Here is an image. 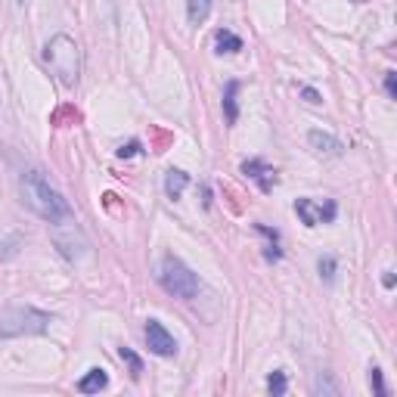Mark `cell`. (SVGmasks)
<instances>
[{
    "mask_svg": "<svg viewBox=\"0 0 397 397\" xmlns=\"http://www.w3.org/2000/svg\"><path fill=\"white\" fill-rule=\"evenodd\" d=\"M239 81H227V87H224V118H227V124H236L239 121Z\"/></svg>",
    "mask_w": 397,
    "mask_h": 397,
    "instance_id": "obj_11",
    "label": "cell"
},
{
    "mask_svg": "<svg viewBox=\"0 0 397 397\" xmlns=\"http://www.w3.org/2000/svg\"><path fill=\"white\" fill-rule=\"evenodd\" d=\"M50 323H53V317L31 308V304H10L0 314V335H6V339H16V335H44Z\"/></svg>",
    "mask_w": 397,
    "mask_h": 397,
    "instance_id": "obj_3",
    "label": "cell"
},
{
    "mask_svg": "<svg viewBox=\"0 0 397 397\" xmlns=\"http://www.w3.org/2000/svg\"><path fill=\"white\" fill-rule=\"evenodd\" d=\"M106 385H109V373L103 366H94V369H87V376L78 382V391L81 394H99Z\"/></svg>",
    "mask_w": 397,
    "mask_h": 397,
    "instance_id": "obj_10",
    "label": "cell"
},
{
    "mask_svg": "<svg viewBox=\"0 0 397 397\" xmlns=\"http://www.w3.org/2000/svg\"><path fill=\"white\" fill-rule=\"evenodd\" d=\"M118 357L128 363V369H131V376H134V379H140V373H143V360L137 357V354H134L131 348H118Z\"/></svg>",
    "mask_w": 397,
    "mask_h": 397,
    "instance_id": "obj_17",
    "label": "cell"
},
{
    "mask_svg": "<svg viewBox=\"0 0 397 397\" xmlns=\"http://www.w3.org/2000/svg\"><path fill=\"white\" fill-rule=\"evenodd\" d=\"M382 285H385V289H391V285H394V273H391V270H385V276H382Z\"/></svg>",
    "mask_w": 397,
    "mask_h": 397,
    "instance_id": "obj_22",
    "label": "cell"
},
{
    "mask_svg": "<svg viewBox=\"0 0 397 397\" xmlns=\"http://www.w3.org/2000/svg\"><path fill=\"white\" fill-rule=\"evenodd\" d=\"M308 143H310V149H314V152H320V156H335V158H339L344 152L342 140H335L332 134H326V131H310Z\"/></svg>",
    "mask_w": 397,
    "mask_h": 397,
    "instance_id": "obj_8",
    "label": "cell"
},
{
    "mask_svg": "<svg viewBox=\"0 0 397 397\" xmlns=\"http://www.w3.org/2000/svg\"><path fill=\"white\" fill-rule=\"evenodd\" d=\"M369 388H373V394L376 397H385V382H382V369L379 366H369Z\"/></svg>",
    "mask_w": 397,
    "mask_h": 397,
    "instance_id": "obj_18",
    "label": "cell"
},
{
    "mask_svg": "<svg viewBox=\"0 0 397 397\" xmlns=\"http://www.w3.org/2000/svg\"><path fill=\"white\" fill-rule=\"evenodd\" d=\"M301 97H304V99H308V103H310V106H320V103H323V97H320V94H317V90H314V87H301Z\"/></svg>",
    "mask_w": 397,
    "mask_h": 397,
    "instance_id": "obj_21",
    "label": "cell"
},
{
    "mask_svg": "<svg viewBox=\"0 0 397 397\" xmlns=\"http://www.w3.org/2000/svg\"><path fill=\"white\" fill-rule=\"evenodd\" d=\"M44 59L62 87H78L81 81V50L69 35H53L44 47Z\"/></svg>",
    "mask_w": 397,
    "mask_h": 397,
    "instance_id": "obj_2",
    "label": "cell"
},
{
    "mask_svg": "<svg viewBox=\"0 0 397 397\" xmlns=\"http://www.w3.org/2000/svg\"><path fill=\"white\" fill-rule=\"evenodd\" d=\"M214 47H217V53H239L242 38L236 35V31H230V28H217L214 31Z\"/></svg>",
    "mask_w": 397,
    "mask_h": 397,
    "instance_id": "obj_12",
    "label": "cell"
},
{
    "mask_svg": "<svg viewBox=\"0 0 397 397\" xmlns=\"http://www.w3.org/2000/svg\"><path fill=\"white\" fill-rule=\"evenodd\" d=\"M317 270H320V280L332 283V280H335V273H339V261H335L332 255H320Z\"/></svg>",
    "mask_w": 397,
    "mask_h": 397,
    "instance_id": "obj_15",
    "label": "cell"
},
{
    "mask_svg": "<svg viewBox=\"0 0 397 397\" xmlns=\"http://www.w3.org/2000/svg\"><path fill=\"white\" fill-rule=\"evenodd\" d=\"M295 214L301 217L304 227H320V224H332L335 214H339V208H335V202L317 205L314 199H298L295 202Z\"/></svg>",
    "mask_w": 397,
    "mask_h": 397,
    "instance_id": "obj_5",
    "label": "cell"
},
{
    "mask_svg": "<svg viewBox=\"0 0 397 397\" xmlns=\"http://www.w3.org/2000/svg\"><path fill=\"white\" fill-rule=\"evenodd\" d=\"M187 187H190V174L180 171V168H168V174H165V192H168V199H180L183 192H187Z\"/></svg>",
    "mask_w": 397,
    "mask_h": 397,
    "instance_id": "obj_9",
    "label": "cell"
},
{
    "mask_svg": "<svg viewBox=\"0 0 397 397\" xmlns=\"http://www.w3.org/2000/svg\"><path fill=\"white\" fill-rule=\"evenodd\" d=\"M255 230H258L261 236H267L264 258H267V261H280V258H283V251H280V233H276V230H270L267 224H255Z\"/></svg>",
    "mask_w": 397,
    "mask_h": 397,
    "instance_id": "obj_13",
    "label": "cell"
},
{
    "mask_svg": "<svg viewBox=\"0 0 397 397\" xmlns=\"http://www.w3.org/2000/svg\"><path fill=\"white\" fill-rule=\"evenodd\" d=\"M137 152H140V140H131L128 146L118 149V158H131V156H137Z\"/></svg>",
    "mask_w": 397,
    "mask_h": 397,
    "instance_id": "obj_20",
    "label": "cell"
},
{
    "mask_svg": "<svg viewBox=\"0 0 397 397\" xmlns=\"http://www.w3.org/2000/svg\"><path fill=\"white\" fill-rule=\"evenodd\" d=\"M211 16V0H187V19L190 25H202Z\"/></svg>",
    "mask_w": 397,
    "mask_h": 397,
    "instance_id": "obj_14",
    "label": "cell"
},
{
    "mask_svg": "<svg viewBox=\"0 0 397 397\" xmlns=\"http://www.w3.org/2000/svg\"><path fill=\"white\" fill-rule=\"evenodd\" d=\"M285 388H289V379H285L283 369L270 373V379H267V391H270V394H273V397H283V394H285Z\"/></svg>",
    "mask_w": 397,
    "mask_h": 397,
    "instance_id": "obj_16",
    "label": "cell"
},
{
    "mask_svg": "<svg viewBox=\"0 0 397 397\" xmlns=\"http://www.w3.org/2000/svg\"><path fill=\"white\" fill-rule=\"evenodd\" d=\"M19 196L25 202V208H31L40 221H47V224H56V221H62V217H72L69 202L62 199V192H59V190L50 187V180L40 171L22 174Z\"/></svg>",
    "mask_w": 397,
    "mask_h": 397,
    "instance_id": "obj_1",
    "label": "cell"
},
{
    "mask_svg": "<svg viewBox=\"0 0 397 397\" xmlns=\"http://www.w3.org/2000/svg\"><path fill=\"white\" fill-rule=\"evenodd\" d=\"M158 283H162V289L168 295L183 298V301H192L199 295V276L174 255L162 258V264H158Z\"/></svg>",
    "mask_w": 397,
    "mask_h": 397,
    "instance_id": "obj_4",
    "label": "cell"
},
{
    "mask_svg": "<svg viewBox=\"0 0 397 397\" xmlns=\"http://www.w3.org/2000/svg\"><path fill=\"white\" fill-rule=\"evenodd\" d=\"M242 174H246L249 180H255L261 192H270L276 187V168H270L264 158H249V162H242Z\"/></svg>",
    "mask_w": 397,
    "mask_h": 397,
    "instance_id": "obj_7",
    "label": "cell"
},
{
    "mask_svg": "<svg viewBox=\"0 0 397 397\" xmlns=\"http://www.w3.org/2000/svg\"><path fill=\"white\" fill-rule=\"evenodd\" d=\"M146 348L156 354V357H174L177 342L158 320H146Z\"/></svg>",
    "mask_w": 397,
    "mask_h": 397,
    "instance_id": "obj_6",
    "label": "cell"
},
{
    "mask_svg": "<svg viewBox=\"0 0 397 397\" xmlns=\"http://www.w3.org/2000/svg\"><path fill=\"white\" fill-rule=\"evenodd\" d=\"M385 94L388 99H397V72H385Z\"/></svg>",
    "mask_w": 397,
    "mask_h": 397,
    "instance_id": "obj_19",
    "label": "cell"
},
{
    "mask_svg": "<svg viewBox=\"0 0 397 397\" xmlns=\"http://www.w3.org/2000/svg\"><path fill=\"white\" fill-rule=\"evenodd\" d=\"M19 4H25V0H19Z\"/></svg>",
    "mask_w": 397,
    "mask_h": 397,
    "instance_id": "obj_23",
    "label": "cell"
}]
</instances>
